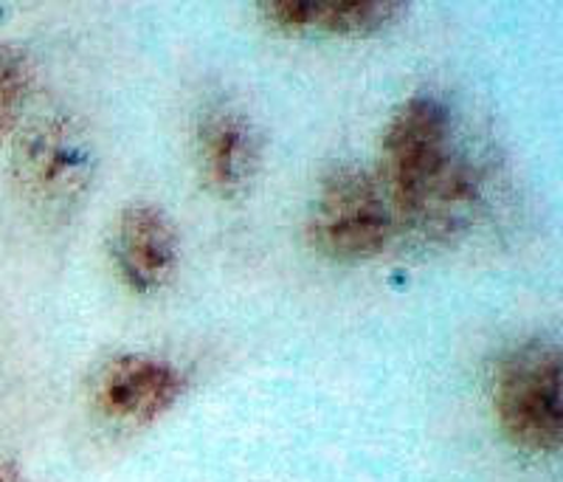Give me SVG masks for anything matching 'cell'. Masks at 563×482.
Returning a JSON list of instances; mask_svg holds the SVG:
<instances>
[{
	"label": "cell",
	"instance_id": "1",
	"mask_svg": "<svg viewBox=\"0 0 563 482\" xmlns=\"http://www.w3.org/2000/svg\"><path fill=\"white\" fill-rule=\"evenodd\" d=\"M378 178L397 226L431 243L456 240L479 212V173L456 147L451 110L431 94H415L391 110Z\"/></svg>",
	"mask_w": 563,
	"mask_h": 482
},
{
	"label": "cell",
	"instance_id": "2",
	"mask_svg": "<svg viewBox=\"0 0 563 482\" xmlns=\"http://www.w3.org/2000/svg\"><path fill=\"white\" fill-rule=\"evenodd\" d=\"M20 200L48 223H65L82 209L97 180V150L74 113L48 110L20 130L12 153Z\"/></svg>",
	"mask_w": 563,
	"mask_h": 482
},
{
	"label": "cell",
	"instance_id": "3",
	"mask_svg": "<svg viewBox=\"0 0 563 482\" xmlns=\"http://www.w3.org/2000/svg\"><path fill=\"white\" fill-rule=\"evenodd\" d=\"M305 229L319 258L355 265L384 254L397 220L378 173L358 161H341L316 184Z\"/></svg>",
	"mask_w": 563,
	"mask_h": 482
},
{
	"label": "cell",
	"instance_id": "4",
	"mask_svg": "<svg viewBox=\"0 0 563 482\" xmlns=\"http://www.w3.org/2000/svg\"><path fill=\"white\" fill-rule=\"evenodd\" d=\"M493 412L505 438L527 454L563 451V348L532 339L512 348L493 375Z\"/></svg>",
	"mask_w": 563,
	"mask_h": 482
},
{
	"label": "cell",
	"instance_id": "5",
	"mask_svg": "<svg viewBox=\"0 0 563 482\" xmlns=\"http://www.w3.org/2000/svg\"><path fill=\"white\" fill-rule=\"evenodd\" d=\"M195 164L214 198H245L263 169V139L254 119L229 102L203 110L195 130Z\"/></svg>",
	"mask_w": 563,
	"mask_h": 482
},
{
	"label": "cell",
	"instance_id": "6",
	"mask_svg": "<svg viewBox=\"0 0 563 482\" xmlns=\"http://www.w3.org/2000/svg\"><path fill=\"white\" fill-rule=\"evenodd\" d=\"M189 390L184 370L147 353H122L104 361L93 384V404L104 418L124 426H150L180 404Z\"/></svg>",
	"mask_w": 563,
	"mask_h": 482
},
{
	"label": "cell",
	"instance_id": "7",
	"mask_svg": "<svg viewBox=\"0 0 563 482\" xmlns=\"http://www.w3.org/2000/svg\"><path fill=\"white\" fill-rule=\"evenodd\" d=\"M110 258L130 291L158 294L173 285L180 265L175 220L155 204L124 206L110 234Z\"/></svg>",
	"mask_w": 563,
	"mask_h": 482
},
{
	"label": "cell",
	"instance_id": "8",
	"mask_svg": "<svg viewBox=\"0 0 563 482\" xmlns=\"http://www.w3.org/2000/svg\"><path fill=\"white\" fill-rule=\"evenodd\" d=\"M404 9L391 0H268L260 14L285 34L369 37L391 26Z\"/></svg>",
	"mask_w": 563,
	"mask_h": 482
},
{
	"label": "cell",
	"instance_id": "9",
	"mask_svg": "<svg viewBox=\"0 0 563 482\" xmlns=\"http://www.w3.org/2000/svg\"><path fill=\"white\" fill-rule=\"evenodd\" d=\"M34 63L26 48L0 40V147L18 133L34 90Z\"/></svg>",
	"mask_w": 563,
	"mask_h": 482
},
{
	"label": "cell",
	"instance_id": "10",
	"mask_svg": "<svg viewBox=\"0 0 563 482\" xmlns=\"http://www.w3.org/2000/svg\"><path fill=\"white\" fill-rule=\"evenodd\" d=\"M0 482H20V471L0 457Z\"/></svg>",
	"mask_w": 563,
	"mask_h": 482
}]
</instances>
